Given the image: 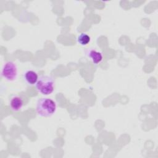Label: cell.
I'll return each mask as SVG.
<instances>
[{
  "label": "cell",
  "mask_w": 158,
  "mask_h": 158,
  "mask_svg": "<svg viewBox=\"0 0 158 158\" xmlns=\"http://www.w3.org/2000/svg\"><path fill=\"white\" fill-rule=\"evenodd\" d=\"M57 110L54 101L48 98H42L37 101L36 110L37 114L42 117H49L54 115Z\"/></svg>",
  "instance_id": "obj_1"
},
{
  "label": "cell",
  "mask_w": 158,
  "mask_h": 158,
  "mask_svg": "<svg viewBox=\"0 0 158 158\" xmlns=\"http://www.w3.org/2000/svg\"><path fill=\"white\" fill-rule=\"evenodd\" d=\"M37 91L43 95L48 96L52 94L55 88V81L52 77L48 75H41L35 85Z\"/></svg>",
  "instance_id": "obj_2"
},
{
  "label": "cell",
  "mask_w": 158,
  "mask_h": 158,
  "mask_svg": "<svg viewBox=\"0 0 158 158\" xmlns=\"http://www.w3.org/2000/svg\"><path fill=\"white\" fill-rule=\"evenodd\" d=\"M90 40H91L90 36L85 33H80L77 37L78 43H79L81 46H83L87 45L90 42Z\"/></svg>",
  "instance_id": "obj_7"
},
{
  "label": "cell",
  "mask_w": 158,
  "mask_h": 158,
  "mask_svg": "<svg viewBox=\"0 0 158 158\" xmlns=\"http://www.w3.org/2000/svg\"><path fill=\"white\" fill-rule=\"evenodd\" d=\"M39 77L38 73L32 70H27L23 74V79L25 82L30 85L33 86L36 84Z\"/></svg>",
  "instance_id": "obj_5"
},
{
  "label": "cell",
  "mask_w": 158,
  "mask_h": 158,
  "mask_svg": "<svg viewBox=\"0 0 158 158\" xmlns=\"http://www.w3.org/2000/svg\"><path fill=\"white\" fill-rule=\"evenodd\" d=\"M1 76L9 81L16 80L18 77V67L17 64L12 61L5 62L2 67Z\"/></svg>",
  "instance_id": "obj_3"
},
{
  "label": "cell",
  "mask_w": 158,
  "mask_h": 158,
  "mask_svg": "<svg viewBox=\"0 0 158 158\" xmlns=\"http://www.w3.org/2000/svg\"><path fill=\"white\" fill-rule=\"evenodd\" d=\"M86 55L91 59L92 62L96 65L99 64L103 59L102 54L94 49H87L86 51Z\"/></svg>",
  "instance_id": "obj_6"
},
{
  "label": "cell",
  "mask_w": 158,
  "mask_h": 158,
  "mask_svg": "<svg viewBox=\"0 0 158 158\" xmlns=\"http://www.w3.org/2000/svg\"><path fill=\"white\" fill-rule=\"evenodd\" d=\"M10 109L14 112H19L23 106V101L19 95H13L9 102Z\"/></svg>",
  "instance_id": "obj_4"
}]
</instances>
